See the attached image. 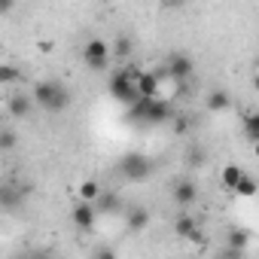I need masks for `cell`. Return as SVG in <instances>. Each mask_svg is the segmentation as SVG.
I'll return each mask as SVG.
<instances>
[{
    "label": "cell",
    "mask_w": 259,
    "mask_h": 259,
    "mask_svg": "<svg viewBox=\"0 0 259 259\" xmlns=\"http://www.w3.org/2000/svg\"><path fill=\"white\" fill-rule=\"evenodd\" d=\"M34 104H40V110H46V113H64V110H70V104H73V95H70V89L64 85V82H58V79H40L37 85H34Z\"/></svg>",
    "instance_id": "1"
},
{
    "label": "cell",
    "mask_w": 259,
    "mask_h": 259,
    "mask_svg": "<svg viewBox=\"0 0 259 259\" xmlns=\"http://www.w3.org/2000/svg\"><path fill=\"white\" fill-rule=\"evenodd\" d=\"M110 95L119 101V104H125V107H132L141 95H138V89H135V79H132V73L128 70H116L113 76H110Z\"/></svg>",
    "instance_id": "2"
},
{
    "label": "cell",
    "mask_w": 259,
    "mask_h": 259,
    "mask_svg": "<svg viewBox=\"0 0 259 259\" xmlns=\"http://www.w3.org/2000/svg\"><path fill=\"white\" fill-rule=\"evenodd\" d=\"M119 171H122V177H125V180H132V183H144V180L153 174V162H150L147 156H141V153H132V156H125V159L119 162Z\"/></svg>",
    "instance_id": "3"
},
{
    "label": "cell",
    "mask_w": 259,
    "mask_h": 259,
    "mask_svg": "<svg viewBox=\"0 0 259 259\" xmlns=\"http://www.w3.org/2000/svg\"><path fill=\"white\" fill-rule=\"evenodd\" d=\"M82 58H85V64L92 67V70H107L110 67V46H107V40H101V37H92L89 43H85V49H82Z\"/></svg>",
    "instance_id": "4"
},
{
    "label": "cell",
    "mask_w": 259,
    "mask_h": 259,
    "mask_svg": "<svg viewBox=\"0 0 259 259\" xmlns=\"http://www.w3.org/2000/svg\"><path fill=\"white\" fill-rule=\"evenodd\" d=\"M70 220H73L76 229L92 232V229H95V220H98V210H95L92 201H82V198H79V201L73 204V210H70Z\"/></svg>",
    "instance_id": "5"
},
{
    "label": "cell",
    "mask_w": 259,
    "mask_h": 259,
    "mask_svg": "<svg viewBox=\"0 0 259 259\" xmlns=\"http://www.w3.org/2000/svg\"><path fill=\"white\" fill-rule=\"evenodd\" d=\"M25 186H16V183H0V210H19L22 201H25Z\"/></svg>",
    "instance_id": "6"
},
{
    "label": "cell",
    "mask_w": 259,
    "mask_h": 259,
    "mask_svg": "<svg viewBox=\"0 0 259 259\" xmlns=\"http://www.w3.org/2000/svg\"><path fill=\"white\" fill-rule=\"evenodd\" d=\"M135 89L141 98H156L159 95V73L156 70H138L135 73Z\"/></svg>",
    "instance_id": "7"
},
{
    "label": "cell",
    "mask_w": 259,
    "mask_h": 259,
    "mask_svg": "<svg viewBox=\"0 0 259 259\" xmlns=\"http://www.w3.org/2000/svg\"><path fill=\"white\" fill-rule=\"evenodd\" d=\"M195 201H198V186H195L192 180H180V183L174 186V204H177L180 210H189Z\"/></svg>",
    "instance_id": "8"
},
{
    "label": "cell",
    "mask_w": 259,
    "mask_h": 259,
    "mask_svg": "<svg viewBox=\"0 0 259 259\" xmlns=\"http://www.w3.org/2000/svg\"><path fill=\"white\" fill-rule=\"evenodd\" d=\"M10 116L13 119H28L31 113H34V98L31 95H22V92H16L13 98H10Z\"/></svg>",
    "instance_id": "9"
},
{
    "label": "cell",
    "mask_w": 259,
    "mask_h": 259,
    "mask_svg": "<svg viewBox=\"0 0 259 259\" xmlns=\"http://www.w3.org/2000/svg\"><path fill=\"white\" fill-rule=\"evenodd\" d=\"M174 79H186L189 73H192V58L189 55H183V52H177V55H171L168 58V67H165Z\"/></svg>",
    "instance_id": "10"
},
{
    "label": "cell",
    "mask_w": 259,
    "mask_h": 259,
    "mask_svg": "<svg viewBox=\"0 0 259 259\" xmlns=\"http://www.w3.org/2000/svg\"><path fill=\"white\" fill-rule=\"evenodd\" d=\"M92 204H95L98 213H116V210H122V198H119L116 192H104V189L98 192V198H95Z\"/></svg>",
    "instance_id": "11"
},
{
    "label": "cell",
    "mask_w": 259,
    "mask_h": 259,
    "mask_svg": "<svg viewBox=\"0 0 259 259\" xmlns=\"http://www.w3.org/2000/svg\"><path fill=\"white\" fill-rule=\"evenodd\" d=\"M207 110L210 113H226L229 107H232V98H229V92L226 89H210V95H207Z\"/></svg>",
    "instance_id": "12"
},
{
    "label": "cell",
    "mask_w": 259,
    "mask_h": 259,
    "mask_svg": "<svg viewBox=\"0 0 259 259\" xmlns=\"http://www.w3.org/2000/svg\"><path fill=\"white\" fill-rule=\"evenodd\" d=\"M125 223H128V229H132V232H147L150 210L147 207H132V210H128V217H125Z\"/></svg>",
    "instance_id": "13"
},
{
    "label": "cell",
    "mask_w": 259,
    "mask_h": 259,
    "mask_svg": "<svg viewBox=\"0 0 259 259\" xmlns=\"http://www.w3.org/2000/svg\"><path fill=\"white\" fill-rule=\"evenodd\" d=\"M195 229H198V223H195V220H192L186 210H183V213L177 217V223H174V235H180V238H189Z\"/></svg>",
    "instance_id": "14"
},
{
    "label": "cell",
    "mask_w": 259,
    "mask_h": 259,
    "mask_svg": "<svg viewBox=\"0 0 259 259\" xmlns=\"http://www.w3.org/2000/svg\"><path fill=\"white\" fill-rule=\"evenodd\" d=\"M232 192H235V195H244V198H253V195H256V180H253L250 174H241V180L232 186Z\"/></svg>",
    "instance_id": "15"
},
{
    "label": "cell",
    "mask_w": 259,
    "mask_h": 259,
    "mask_svg": "<svg viewBox=\"0 0 259 259\" xmlns=\"http://www.w3.org/2000/svg\"><path fill=\"white\" fill-rule=\"evenodd\" d=\"M244 138H247L250 144L259 141V113H247V116H244Z\"/></svg>",
    "instance_id": "16"
},
{
    "label": "cell",
    "mask_w": 259,
    "mask_h": 259,
    "mask_svg": "<svg viewBox=\"0 0 259 259\" xmlns=\"http://www.w3.org/2000/svg\"><path fill=\"white\" fill-rule=\"evenodd\" d=\"M22 82V70L16 64H0V85H16Z\"/></svg>",
    "instance_id": "17"
},
{
    "label": "cell",
    "mask_w": 259,
    "mask_h": 259,
    "mask_svg": "<svg viewBox=\"0 0 259 259\" xmlns=\"http://www.w3.org/2000/svg\"><path fill=\"white\" fill-rule=\"evenodd\" d=\"M241 174H244V171H241L238 165H226V168L220 171V180H223V186H226V189H232V186L241 180Z\"/></svg>",
    "instance_id": "18"
},
{
    "label": "cell",
    "mask_w": 259,
    "mask_h": 259,
    "mask_svg": "<svg viewBox=\"0 0 259 259\" xmlns=\"http://www.w3.org/2000/svg\"><path fill=\"white\" fill-rule=\"evenodd\" d=\"M168 122H174V135H189L192 132V119L186 113H174Z\"/></svg>",
    "instance_id": "19"
},
{
    "label": "cell",
    "mask_w": 259,
    "mask_h": 259,
    "mask_svg": "<svg viewBox=\"0 0 259 259\" xmlns=\"http://www.w3.org/2000/svg\"><path fill=\"white\" fill-rule=\"evenodd\" d=\"M98 192H101V183H98V180H82V183H79V198H82V201H95Z\"/></svg>",
    "instance_id": "20"
},
{
    "label": "cell",
    "mask_w": 259,
    "mask_h": 259,
    "mask_svg": "<svg viewBox=\"0 0 259 259\" xmlns=\"http://www.w3.org/2000/svg\"><path fill=\"white\" fill-rule=\"evenodd\" d=\"M110 55H113V58H128V55H132V40H128V37H116Z\"/></svg>",
    "instance_id": "21"
},
{
    "label": "cell",
    "mask_w": 259,
    "mask_h": 259,
    "mask_svg": "<svg viewBox=\"0 0 259 259\" xmlns=\"http://www.w3.org/2000/svg\"><path fill=\"white\" fill-rule=\"evenodd\" d=\"M19 147V135L13 128H0V150H16Z\"/></svg>",
    "instance_id": "22"
},
{
    "label": "cell",
    "mask_w": 259,
    "mask_h": 259,
    "mask_svg": "<svg viewBox=\"0 0 259 259\" xmlns=\"http://www.w3.org/2000/svg\"><path fill=\"white\" fill-rule=\"evenodd\" d=\"M204 159H207V156H204V150H201V147H192V150L186 153V165H189V168H201V165H204Z\"/></svg>",
    "instance_id": "23"
},
{
    "label": "cell",
    "mask_w": 259,
    "mask_h": 259,
    "mask_svg": "<svg viewBox=\"0 0 259 259\" xmlns=\"http://www.w3.org/2000/svg\"><path fill=\"white\" fill-rule=\"evenodd\" d=\"M247 241H250V235H247L244 229H238V232H232V235H229V244H232L235 250H241V247H244Z\"/></svg>",
    "instance_id": "24"
},
{
    "label": "cell",
    "mask_w": 259,
    "mask_h": 259,
    "mask_svg": "<svg viewBox=\"0 0 259 259\" xmlns=\"http://www.w3.org/2000/svg\"><path fill=\"white\" fill-rule=\"evenodd\" d=\"M16 4H19V0H0V16H10L16 10Z\"/></svg>",
    "instance_id": "25"
},
{
    "label": "cell",
    "mask_w": 259,
    "mask_h": 259,
    "mask_svg": "<svg viewBox=\"0 0 259 259\" xmlns=\"http://www.w3.org/2000/svg\"><path fill=\"white\" fill-rule=\"evenodd\" d=\"M183 4H186V0H162L165 10H177V7H183Z\"/></svg>",
    "instance_id": "26"
},
{
    "label": "cell",
    "mask_w": 259,
    "mask_h": 259,
    "mask_svg": "<svg viewBox=\"0 0 259 259\" xmlns=\"http://www.w3.org/2000/svg\"><path fill=\"white\" fill-rule=\"evenodd\" d=\"M52 46H55L52 40H43V43H40V52H52Z\"/></svg>",
    "instance_id": "27"
}]
</instances>
